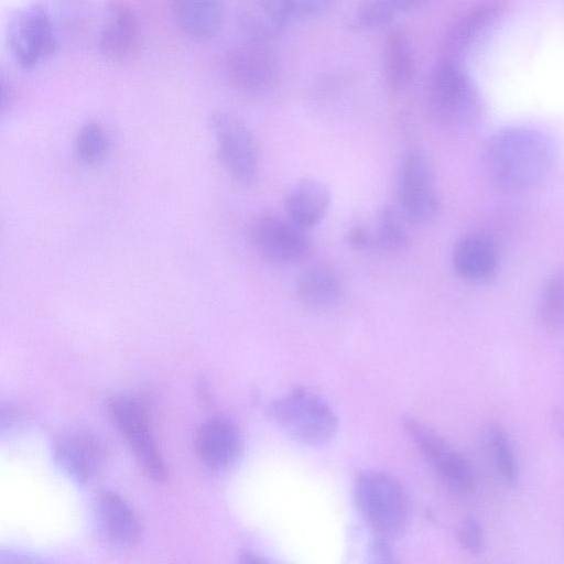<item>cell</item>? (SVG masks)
Listing matches in <instances>:
<instances>
[{
    "label": "cell",
    "instance_id": "1",
    "mask_svg": "<svg viewBox=\"0 0 564 564\" xmlns=\"http://www.w3.org/2000/svg\"><path fill=\"white\" fill-rule=\"evenodd\" d=\"M555 163L552 141L541 131L509 126L495 132L484 152L489 180L500 189L519 193L542 184Z\"/></svg>",
    "mask_w": 564,
    "mask_h": 564
},
{
    "label": "cell",
    "instance_id": "2",
    "mask_svg": "<svg viewBox=\"0 0 564 564\" xmlns=\"http://www.w3.org/2000/svg\"><path fill=\"white\" fill-rule=\"evenodd\" d=\"M357 509L376 538L391 540L405 530L410 501L401 482L379 470H365L355 482Z\"/></svg>",
    "mask_w": 564,
    "mask_h": 564
},
{
    "label": "cell",
    "instance_id": "3",
    "mask_svg": "<svg viewBox=\"0 0 564 564\" xmlns=\"http://www.w3.org/2000/svg\"><path fill=\"white\" fill-rule=\"evenodd\" d=\"M269 412L289 436L308 446H324L337 432L338 420L333 409L323 399L303 389L275 399Z\"/></svg>",
    "mask_w": 564,
    "mask_h": 564
},
{
    "label": "cell",
    "instance_id": "4",
    "mask_svg": "<svg viewBox=\"0 0 564 564\" xmlns=\"http://www.w3.org/2000/svg\"><path fill=\"white\" fill-rule=\"evenodd\" d=\"M430 117L444 127H459L479 112L477 91L458 62L442 58L433 70L426 93Z\"/></svg>",
    "mask_w": 564,
    "mask_h": 564
},
{
    "label": "cell",
    "instance_id": "5",
    "mask_svg": "<svg viewBox=\"0 0 564 564\" xmlns=\"http://www.w3.org/2000/svg\"><path fill=\"white\" fill-rule=\"evenodd\" d=\"M108 412L143 471L154 481L164 482L167 470L155 443L148 403L135 395L120 394L109 400Z\"/></svg>",
    "mask_w": 564,
    "mask_h": 564
},
{
    "label": "cell",
    "instance_id": "6",
    "mask_svg": "<svg viewBox=\"0 0 564 564\" xmlns=\"http://www.w3.org/2000/svg\"><path fill=\"white\" fill-rule=\"evenodd\" d=\"M7 43L14 63L32 69L46 61L57 47L51 17L39 4L18 8L7 24Z\"/></svg>",
    "mask_w": 564,
    "mask_h": 564
},
{
    "label": "cell",
    "instance_id": "7",
    "mask_svg": "<svg viewBox=\"0 0 564 564\" xmlns=\"http://www.w3.org/2000/svg\"><path fill=\"white\" fill-rule=\"evenodd\" d=\"M224 69L229 84L237 91L258 96L275 86L280 61L270 42L247 37L227 52Z\"/></svg>",
    "mask_w": 564,
    "mask_h": 564
},
{
    "label": "cell",
    "instance_id": "8",
    "mask_svg": "<svg viewBox=\"0 0 564 564\" xmlns=\"http://www.w3.org/2000/svg\"><path fill=\"white\" fill-rule=\"evenodd\" d=\"M209 127L227 172L242 185L252 184L258 173L259 151L249 128L239 118L225 111L214 112Z\"/></svg>",
    "mask_w": 564,
    "mask_h": 564
},
{
    "label": "cell",
    "instance_id": "9",
    "mask_svg": "<svg viewBox=\"0 0 564 564\" xmlns=\"http://www.w3.org/2000/svg\"><path fill=\"white\" fill-rule=\"evenodd\" d=\"M399 194L406 220L426 224L437 215L441 203L434 170L429 156L421 150L410 151L403 160Z\"/></svg>",
    "mask_w": 564,
    "mask_h": 564
},
{
    "label": "cell",
    "instance_id": "10",
    "mask_svg": "<svg viewBox=\"0 0 564 564\" xmlns=\"http://www.w3.org/2000/svg\"><path fill=\"white\" fill-rule=\"evenodd\" d=\"M403 425L417 449L451 489L458 492L473 489V473L462 454L438 433L413 417H406Z\"/></svg>",
    "mask_w": 564,
    "mask_h": 564
},
{
    "label": "cell",
    "instance_id": "11",
    "mask_svg": "<svg viewBox=\"0 0 564 564\" xmlns=\"http://www.w3.org/2000/svg\"><path fill=\"white\" fill-rule=\"evenodd\" d=\"M252 240L261 257L276 264L301 262L311 252L305 229L274 214H264L254 221Z\"/></svg>",
    "mask_w": 564,
    "mask_h": 564
},
{
    "label": "cell",
    "instance_id": "12",
    "mask_svg": "<svg viewBox=\"0 0 564 564\" xmlns=\"http://www.w3.org/2000/svg\"><path fill=\"white\" fill-rule=\"evenodd\" d=\"M94 511L98 532L108 544L127 549L139 542L142 531L139 519L118 494L99 492Z\"/></svg>",
    "mask_w": 564,
    "mask_h": 564
},
{
    "label": "cell",
    "instance_id": "13",
    "mask_svg": "<svg viewBox=\"0 0 564 564\" xmlns=\"http://www.w3.org/2000/svg\"><path fill=\"white\" fill-rule=\"evenodd\" d=\"M139 35V22L134 11L122 1H110L106 7L98 36L100 54L111 62H122L135 51Z\"/></svg>",
    "mask_w": 564,
    "mask_h": 564
},
{
    "label": "cell",
    "instance_id": "14",
    "mask_svg": "<svg viewBox=\"0 0 564 564\" xmlns=\"http://www.w3.org/2000/svg\"><path fill=\"white\" fill-rule=\"evenodd\" d=\"M58 466L77 482L85 484L101 469L106 451L102 443L86 432L61 436L54 445Z\"/></svg>",
    "mask_w": 564,
    "mask_h": 564
},
{
    "label": "cell",
    "instance_id": "15",
    "mask_svg": "<svg viewBox=\"0 0 564 564\" xmlns=\"http://www.w3.org/2000/svg\"><path fill=\"white\" fill-rule=\"evenodd\" d=\"M196 452L200 462L212 470L230 467L241 451V436L228 419L215 416L206 420L197 430Z\"/></svg>",
    "mask_w": 564,
    "mask_h": 564
},
{
    "label": "cell",
    "instance_id": "16",
    "mask_svg": "<svg viewBox=\"0 0 564 564\" xmlns=\"http://www.w3.org/2000/svg\"><path fill=\"white\" fill-rule=\"evenodd\" d=\"M452 262L457 275L465 281L485 283L496 275L499 268V254L488 238L469 234L459 238L455 243Z\"/></svg>",
    "mask_w": 564,
    "mask_h": 564
},
{
    "label": "cell",
    "instance_id": "17",
    "mask_svg": "<svg viewBox=\"0 0 564 564\" xmlns=\"http://www.w3.org/2000/svg\"><path fill=\"white\" fill-rule=\"evenodd\" d=\"M171 11L178 30L198 42L216 36L225 17L224 0H171Z\"/></svg>",
    "mask_w": 564,
    "mask_h": 564
},
{
    "label": "cell",
    "instance_id": "18",
    "mask_svg": "<svg viewBox=\"0 0 564 564\" xmlns=\"http://www.w3.org/2000/svg\"><path fill=\"white\" fill-rule=\"evenodd\" d=\"M415 56L408 33L401 29L390 31L381 56V75L386 88L392 94L404 91L413 80Z\"/></svg>",
    "mask_w": 564,
    "mask_h": 564
},
{
    "label": "cell",
    "instance_id": "19",
    "mask_svg": "<svg viewBox=\"0 0 564 564\" xmlns=\"http://www.w3.org/2000/svg\"><path fill=\"white\" fill-rule=\"evenodd\" d=\"M330 192L321 181L303 178L289 192L285 198L288 217L304 229L318 225L330 206Z\"/></svg>",
    "mask_w": 564,
    "mask_h": 564
},
{
    "label": "cell",
    "instance_id": "20",
    "mask_svg": "<svg viewBox=\"0 0 564 564\" xmlns=\"http://www.w3.org/2000/svg\"><path fill=\"white\" fill-rule=\"evenodd\" d=\"M284 0H243L240 20L248 37L271 42L291 20Z\"/></svg>",
    "mask_w": 564,
    "mask_h": 564
},
{
    "label": "cell",
    "instance_id": "21",
    "mask_svg": "<svg viewBox=\"0 0 564 564\" xmlns=\"http://www.w3.org/2000/svg\"><path fill=\"white\" fill-rule=\"evenodd\" d=\"M499 12L495 6H482L465 14L447 33L443 44V58L459 62L460 56L497 21Z\"/></svg>",
    "mask_w": 564,
    "mask_h": 564
},
{
    "label": "cell",
    "instance_id": "22",
    "mask_svg": "<svg viewBox=\"0 0 564 564\" xmlns=\"http://www.w3.org/2000/svg\"><path fill=\"white\" fill-rule=\"evenodd\" d=\"M339 274L329 265L314 264L303 270L295 282V294L301 303L314 308L329 307L343 294Z\"/></svg>",
    "mask_w": 564,
    "mask_h": 564
},
{
    "label": "cell",
    "instance_id": "23",
    "mask_svg": "<svg viewBox=\"0 0 564 564\" xmlns=\"http://www.w3.org/2000/svg\"><path fill=\"white\" fill-rule=\"evenodd\" d=\"M404 215L393 206L380 208L376 219V229L372 232L375 247L388 250H402L409 242V234L404 225Z\"/></svg>",
    "mask_w": 564,
    "mask_h": 564
},
{
    "label": "cell",
    "instance_id": "24",
    "mask_svg": "<svg viewBox=\"0 0 564 564\" xmlns=\"http://www.w3.org/2000/svg\"><path fill=\"white\" fill-rule=\"evenodd\" d=\"M108 148V135L105 128L96 121L84 124L76 139L78 159L85 164L100 162Z\"/></svg>",
    "mask_w": 564,
    "mask_h": 564
},
{
    "label": "cell",
    "instance_id": "25",
    "mask_svg": "<svg viewBox=\"0 0 564 564\" xmlns=\"http://www.w3.org/2000/svg\"><path fill=\"white\" fill-rule=\"evenodd\" d=\"M487 438L499 474L508 484H514L518 478L517 463L506 433L500 426L491 424L487 429Z\"/></svg>",
    "mask_w": 564,
    "mask_h": 564
},
{
    "label": "cell",
    "instance_id": "26",
    "mask_svg": "<svg viewBox=\"0 0 564 564\" xmlns=\"http://www.w3.org/2000/svg\"><path fill=\"white\" fill-rule=\"evenodd\" d=\"M397 12L388 0H359L352 14V25L378 29L388 25Z\"/></svg>",
    "mask_w": 564,
    "mask_h": 564
},
{
    "label": "cell",
    "instance_id": "27",
    "mask_svg": "<svg viewBox=\"0 0 564 564\" xmlns=\"http://www.w3.org/2000/svg\"><path fill=\"white\" fill-rule=\"evenodd\" d=\"M541 318L549 327L564 324V271L555 274L544 289Z\"/></svg>",
    "mask_w": 564,
    "mask_h": 564
},
{
    "label": "cell",
    "instance_id": "28",
    "mask_svg": "<svg viewBox=\"0 0 564 564\" xmlns=\"http://www.w3.org/2000/svg\"><path fill=\"white\" fill-rule=\"evenodd\" d=\"M460 544L470 553L478 554L484 549V534L480 525L473 519L466 520L459 528Z\"/></svg>",
    "mask_w": 564,
    "mask_h": 564
},
{
    "label": "cell",
    "instance_id": "29",
    "mask_svg": "<svg viewBox=\"0 0 564 564\" xmlns=\"http://www.w3.org/2000/svg\"><path fill=\"white\" fill-rule=\"evenodd\" d=\"M291 18H313L323 13L332 0H284Z\"/></svg>",
    "mask_w": 564,
    "mask_h": 564
},
{
    "label": "cell",
    "instance_id": "30",
    "mask_svg": "<svg viewBox=\"0 0 564 564\" xmlns=\"http://www.w3.org/2000/svg\"><path fill=\"white\" fill-rule=\"evenodd\" d=\"M348 243L357 250L370 249L375 247L372 232L361 226L352 227L348 235Z\"/></svg>",
    "mask_w": 564,
    "mask_h": 564
},
{
    "label": "cell",
    "instance_id": "31",
    "mask_svg": "<svg viewBox=\"0 0 564 564\" xmlns=\"http://www.w3.org/2000/svg\"><path fill=\"white\" fill-rule=\"evenodd\" d=\"M15 99L14 87L9 79L1 77V113L10 110Z\"/></svg>",
    "mask_w": 564,
    "mask_h": 564
},
{
    "label": "cell",
    "instance_id": "32",
    "mask_svg": "<svg viewBox=\"0 0 564 564\" xmlns=\"http://www.w3.org/2000/svg\"><path fill=\"white\" fill-rule=\"evenodd\" d=\"M397 11H410L422 7L427 0H388Z\"/></svg>",
    "mask_w": 564,
    "mask_h": 564
}]
</instances>
